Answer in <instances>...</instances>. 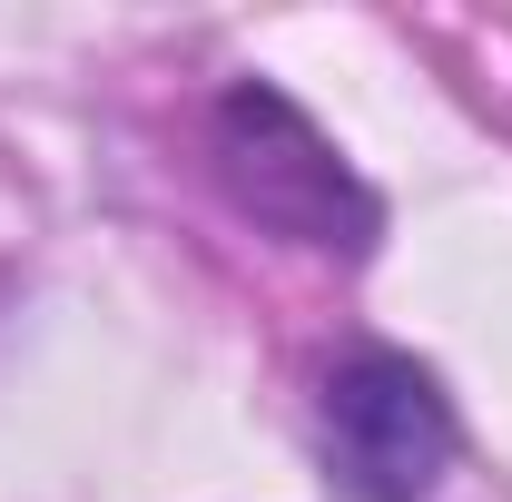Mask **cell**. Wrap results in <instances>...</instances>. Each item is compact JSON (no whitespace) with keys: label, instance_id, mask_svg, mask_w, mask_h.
<instances>
[{"label":"cell","instance_id":"7a4b0ae2","mask_svg":"<svg viewBox=\"0 0 512 502\" xmlns=\"http://www.w3.org/2000/svg\"><path fill=\"white\" fill-rule=\"evenodd\" d=\"M217 168H227V188H237V207L256 227H276L296 247H325V256L375 247V197L355 188V168L306 128L296 99H276L256 79L227 89V109H217Z\"/></svg>","mask_w":512,"mask_h":502},{"label":"cell","instance_id":"6da1fadb","mask_svg":"<svg viewBox=\"0 0 512 502\" xmlns=\"http://www.w3.org/2000/svg\"><path fill=\"white\" fill-rule=\"evenodd\" d=\"M316 463L335 502H424L453 473V404L414 355H345L316 394Z\"/></svg>","mask_w":512,"mask_h":502}]
</instances>
